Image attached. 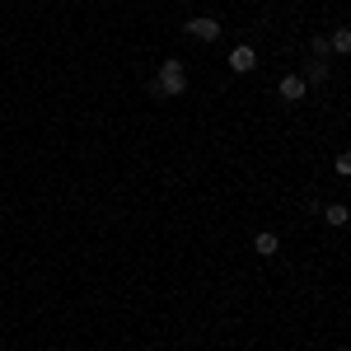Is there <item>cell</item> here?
Listing matches in <instances>:
<instances>
[{"instance_id":"obj_1","label":"cell","mask_w":351,"mask_h":351,"mask_svg":"<svg viewBox=\"0 0 351 351\" xmlns=\"http://www.w3.org/2000/svg\"><path fill=\"white\" fill-rule=\"evenodd\" d=\"M155 94L160 99H178V94H188V66L178 61V56H169L160 66V75H155Z\"/></svg>"},{"instance_id":"obj_2","label":"cell","mask_w":351,"mask_h":351,"mask_svg":"<svg viewBox=\"0 0 351 351\" xmlns=\"http://www.w3.org/2000/svg\"><path fill=\"white\" fill-rule=\"evenodd\" d=\"M276 94H281L286 104H304V94H309V80H304L300 71H291V75H281V84H276Z\"/></svg>"},{"instance_id":"obj_3","label":"cell","mask_w":351,"mask_h":351,"mask_svg":"<svg viewBox=\"0 0 351 351\" xmlns=\"http://www.w3.org/2000/svg\"><path fill=\"white\" fill-rule=\"evenodd\" d=\"M188 33L197 38V43H220V19H211V14H197V19H188Z\"/></svg>"},{"instance_id":"obj_4","label":"cell","mask_w":351,"mask_h":351,"mask_svg":"<svg viewBox=\"0 0 351 351\" xmlns=\"http://www.w3.org/2000/svg\"><path fill=\"white\" fill-rule=\"evenodd\" d=\"M230 71H234V75H248V71H258V52H253L248 43H239V47L230 52Z\"/></svg>"},{"instance_id":"obj_5","label":"cell","mask_w":351,"mask_h":351,"mask_svg":"<svg viewBox=\"0 0 351 351\" xmlns=\"http://www.w3.org/2000/svg\"><path fill=\"white\" fill-rule=\"evenodd\" d=\"M253 253H263V258H276V253H281V239H276L271 230H258V234H253Z\"/></svg>"},{"instance_id":"obj_6","label":"cell","mask_w":351,"mask_h":351,"mask_svg":"<svg viewBox=\"0 0 351 351\" xmlns=\"http://www.w3.org/2000/svg\"><path fill=\"white\" fill-rule=\"evenodd\" d=\"M328 47L337 56H351V28H332V33H328Z\"/></svg>"},{"instance_id":"obj_7","label":"cell","mask_w":351,"mask_h":351,"mask_svg":"<svg viewBox=\"0 0 351 351\" xmlns=\"http://www.w3.org/2000/svg\"><path fill=\"white\" fill-rule=\"evenodd\" d=\"M347 220H351V211L342 206V202H332V206H324V225H332V230H342Z\"/></svg>"},{"instance_id":"obj_8","label":"cell","mask_w":351,"mask_h":351,"mask_svg":"<svg viewBox=\"0 0 351 351\" xmlns=\"http://www.w3.org/2000/svg\"><path fill=\"white\" fill-rule=\"evenodd\" d=\"M309 47H314V61H324V56L332 52V47H328V33H314V38H309Z\"/></svg>"},{"instance_id":"obj_9","label":"cell","mask_w":351,"mask_h":351,"mask_svg":"<svg viewBox=\"0 0 351 351\" xmlns=\"http://www.w3.org/2000/svg\"><path fill=\"white\" fill-rule=\"evenodd\" d=\"M309 84H319V80H328V66L324 61H309V75H304Z\"/></svg>"},{"instance_id":"obj_10","label":"cell","mask_w":351,"mask_h":351,"mask_svg":"<svg viewBox=\"0 0 351 351\" xmlns=\"http://www.w3.org/2000/svg\"><path fill=\"white\" fill-rule=\"evenodd\" d=\"M337 173H342V178H351V150H342V155H337Z\"/></svg>"}]
</instances>
